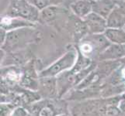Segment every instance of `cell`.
Here are the masks:
<instances>
[{
  "instance_id": "1",
  "label": "cell",
  "mask_w": 125,
  "mask_h": 116,
  "mask_svg": "<svg viewBox=\"0 0 125 116\" xmlns=\"http://www.w3.org/2000/svg\"><path fill=\"white\" fill-rule=\"evenodd\" d=\"M42 34L35 27H23L9 31L6 40L1 49L6 53H12L26 50L33 43L39 42Z\"/></svg>"
},
{
  "instance_id": "2",
  "label": "cell",
  "mask_w": 125,
  "mask_h": 116,
  "mask_svg": "<svg viewBox=\"0 0 125 116\" xmlns=\"http://www.w3.org/2000/svg\"><path fill=\"white\" fill-rule=\"evenodd\" d=\"M110 44L111 43L107 40L103 33H88L75 47L85 57L91 59L93 61L98 62L100 55Z\"/></svg>"
},
{
  "instance_id": "3",
  "label": "cell",
  "mask_w": 125,
  "mask_h": 116,
  "mask_svg": "<svg viewBox=\"0 0 125 116\" xmlns=\"http://www.w3.org/2000/svg\"><path fill=\"white\" fill-rule=\"evenodd\" d=\"M33 116H57L61 114H70L65 99H41L25 107Z\"/></svg>"
},
{
  "instance_id": "4",
  "label": "cell",
  "mask_w": 125,
  "mask_h": 116,
  "mask_svg": "<svg viewBox=\"0 0 125 116\" xmlns=\"http://www.w3.org/2000/svg\"><path fill=\"white\" fill-rule=\"evenodd\" d=\"M111 98H94L79 101L69 110L71 116H107Z\"/></svg>"
},
{
  "instance_id": "5",
  "label": "cell",
  "mask_w": 125,
  "mask_h": 116,
  "mask_svg": "<svg viewBox=\"0 0 125 116\" xmlns=\"http://www.w3.org/2000/svg\"><path fill=\"white\" fill-rule=\"evenodd\" d=\"M41 11L27 0H11L5 15L18 17L37 24L39 23Z\"/></svg>"
},
{
  "instance_id": "6",
  "label": "cell",
  "mask_w": 125,
  "mask_h": 116,
  "mask_svg": "<svg viewBox=\"0 0 125 116\" xmlns=\"http://www.w3.org/2000/svg\"><path fill=\"white\" fill-rule=\"evenodd\" d=\"M77 58H78V52L76 48L75 47L71 48L48 67L41 71L39 72V77H56L62 73L71 70L75 64Z\"/></svg>"
},
{
  "instance_id": "7",
  "label": "cell",
  "mask_w": 125,
  "mask_h": 116,
  "mask_svg": "<svg viewBox=\"0 0 125 116\" xmlns=\"http://www.w3.org/2000/svg\"><path fill=\"white\" fill-rule=\"evenodd\" d=\"M22 77L20 81V85L22 88L33 91H38L39 87V73L36 70V61L31 59L24 66L21 67Z\"/></svg>"
},
{
  "instance_id": "8",
  "label": "cell",
  "mask_w": 125,
  "mask_h": 116,
  "mask_svg": "<svg viewBox=\"0 0 125 116\" xmlns=\"http://www.w3.org/2000/svg\"><path fill=\"white\" fill-rule=\"evenodd\" d=\"M37 92L39 93L42 99L58 98L57 78L54 77H40Z\"/></svg>"
},
{
  "instance_id": "9",
  "label": "cell",
  "mask_w": 125,
  "mask_h": 116,
  "mask_svg": "<svg viewBox=\"0 0 125 116\" xmlns=\"http://www.w3.org/2000/svg\"><path fill=\"white\" fill-rule=\"evenodd\" d=\"M32 59L31 54L27 50H23L12 53H6L4 59L1 61L2 67H23Z\"/></svg>"
},
{
  "instance_id": "10",
  "label": "cell",
  "mask_w": 125,
  "mask_h": 116,
  "mask_svg": "<svg viewBox=\"0 0 125 116\" xmlns=\"http://www.w3.org/2000/svg\"><path fill=\"white\" fill-rule=\"evenodd\" d=\"M86 25L89 33L103 34L107 29L106 19L95 12H91L83 19Z\"/></svg>"
},
{
  "instance_id": "11",
  "label": "cell",
  "mask_w": 125,
  "mask_h": 116,
  "mask_svg": "<svg viewBox=\"0 0 125 116\" xmlns=\"http://www.w3.org/2000/svg\"><path fill=\"white\" fill-rule=\"evenodd\" d=\"M35 23H33L27 21L25 19H23L18 17H12L3 15L1 17V22H0V28H2L6 29L7 32L14 30L23 27H35Z\"/></svg>"
},
{
  "instance_id": "12",
  "label": "cell",
  "mask_w": 125,
  "mask_h": 116,
  "mask_svg": "<svg viewBox=\"0 0 125 116\" xmlns=\"http://www.w3.org/2000/svg\"><path fill=\"white\" fill-rule=\"evenodd\" d=\"M22 77V70L20 67L10 66L1 67V81L10 86L19 84Z\"/></svg>"
},
{
  "instance_id": "13",
  "label": "cell",
  "mask_w": 125,
  "mask_h": 116,
  "mask_svg": "<svg viewBox=\"0 0 125 116\" xmlns=\"http://www.w3.org/2000/svg\"><path fill=\"white\" fill-rule=\"evenodd\" d=\"M125 57V44H111L100 55L98 62L105 61H120Z\"/></svg>"
},
{
  "instance_id": "14",
  "label": "cell",
  "mask_w": 125,
  "mask_h": 116,
  "mask_svg": "<svg viewBox=\"0 0 125 116\" xmlns=\"http://www.w3.org/2000/svg\"><path fill=\"white\" fill-rule=\"evenodd\" d=\"M116 6L117 2L114 0H94L93 2V12L106 19Z\"/></svg>"
},
{
  "instance_id": "15",
  "label": "cell",
  "mask_w": 125,
  "mask_h": 116,
  "mask_svg": "<svg viewBox=\"0 0 125 116\" xmlns=\"http://www.w3.org/2000/svg\"><path fill=\"white\" fill-rule=\"evenodd\" d=\"M107 28L124 29L125 26V13L117 5L106 19Z\"/></svg>"
},
{
  "instance_id": "16",
  "label": "cell",
  "mask_w": 125,
  "mask_h": 116,
  "mask_svg": "<svg viewBox=\"0 0 125 116\" xmlns=\"http://www.w3.org/2000/svg\"><path fill=\"white\" fill-rule=\"evenodd\" d=\"M93 0H78L69 6L77 17L83 19L93 12Z\"/></svg>"
},
{
  "instance_id": "17",
  "label": "cell",
  "mask_w": 125,
  "mask_h": 116,
  "mask_svg": "<svg viewBox=\"0 0 125 116\" xmlns=\"http://www.w3.org/2000/svg\"><path fill=\"white\" fill-rule=\"evenodd\" d=\"M103 34L111 44H125V30L124 29L107 28Z\"/></svg>"
},
{
  "instance_id": "18",
  "label": "cell",
  "mask_w": 125,
  "mask_h": 116,
  "mask_svg": "<svg viewBox=\"0 0 125 116\" xmlns=\"http://www.w3.org/2000/svg\"><path fill=\"white\" fill-rule=\"evenodd\" d=\"M58 8L55 6H50L47 8L44 9V10L41 11L39 23L42 24L48 23L55 19V16L57 15Z\"/></svg>"
},
{
  "instance_id": "19",
  "label": "cell",
  "mask_w": 125,
  "mask_h": 116,
  "mask_svg": "<svg viewBox=\"0 0 125 116\" xmlns=\"http://www.w3.org/2000/svg\"><path fill=\"white\" fill-rule=\"evenodd\" d=\"M27 1L40 11L44 10V9L51 6L49 0H27Z\"/></svg>"
},
{
  "instance_id": "20",
  "label": "cell",
  "mask_w": 125,
  "mask_h": 116,
  "mask_svg": "<svg viewBox=\"0 0 125 116\" xmlns=\"http://www.w3.org/2000/svg\"><path fill=\"white\" fill-rule=\"evenodd\" d=\"M16 108L17 107L12 104H1V116H11Z\"/></svg>"
},
{
  "instance_id": "21",
  "label": "cell",
  "mask_w": 125,
  "mask_h": 116,
  "mask_svg": "<svg viewBox=\"0 0 125 116\" xmlns=\"http://www.w3.org/2000/svg\"><path fill=\"white\" fill-rule=\"evenodd\" d=\"M11 116H33L24 107H17L12 111Z\"/></svg>"
},
{
  "instance_id": "22",
  "label": "cell",
  "mask_w": 125,
  "mask_h": 116,
  "mask_svg": "<svg viewBox=\"0 0 125 116\" xmlns=\"http://www.w3.org/2000/svg\"><path fill=\"white\" fill-rule=\"evenodd\" d=\"M8 32L2 28H0V46H2L6 40Z\"/></svg>"
},
{
  "instance_id": "23",
  "label": "cell",
  "mask_w": 125,
  "mask_h": 116,
  "mask_svg": "<svg viewBox=\"0 0 125 116\" xmlns=\"http://www.w3.org/2000/svg\"><path fill=\"white\" fill-rule=\"evenodd\" d=\"M51 6H58V5H62L63 4V0H49Z\"/></svg>"
},
{
  "instance_id": "24",
  "label": "cell",
  "mask_w": 125,
  "mask_h": 116,
  "mask_svg": "<svg viewBox=\"0 0 125 116\" xmlns=\"http://www.w3.org/2000/svg\"><path fill=\"white\" fill-rule=\"evenodd\" d=\"M77 1H78V0H63V4H64V5H66V6H70L72 4H73V3L77 2Z\"/></svg>"
},
{
  "instance_id": "25",
  "label": "cell",
  "mask_w": 125,
  "mask_h": 116,
  "mask_svg": "<svg viewBox=\"0 0 125 116\" xmlns=\"http://www.w3.org/2000/svg\"><path fill=\"white\" fill-rule=\"evenodd\" d=\"M117 6L121 8V9L124 11V12L125 13V1H124V2H120V4H118Z\"/></svg>"
},
{
  "instance_id": "26",
  "label": "cell",
  "mask_w": 125,
  "mask_h": 116,
  "mask_svg": "<svg viewBox=\"0 0 125 116\" xmlns=\"http://www.w3.org/2000/svg\"><path fill=\"white\" fill-rule=\"evenodd\" d=\"M57 116H71L70 114H67V113H64V114H61V115H58Z\"/></svg>"
},
{
  "instance_id": "27",
  "label": "cell",
  "mask_w": 125,
  "mask_h": 116,
  "mask_svg": "<svg viewBox=\"0 0 125 116\" xmlns=\"http://www.w3.org/2000/svg\"><path fill=\"white\" fill-rule=\"evenodd\" d=\"M120 61H121V63H122L123 65H124V66H125V57H124V58H123L122 60H120Z\"/></svg>"
},
{
  "instance_id": "28",
  "label": "cell",
  "mask_w": 125,
  "mask_h": 116,
  "mask_svg": "<svg viewBox=\"0 0 125 116\" xmlns=\"http://www.w3.org/2000/svg\"><path fill=\"white\" fill-rule=\"evenodd\" d=\"M124 30H125V26H124Z\"/></svg>"
}]
</instances>
